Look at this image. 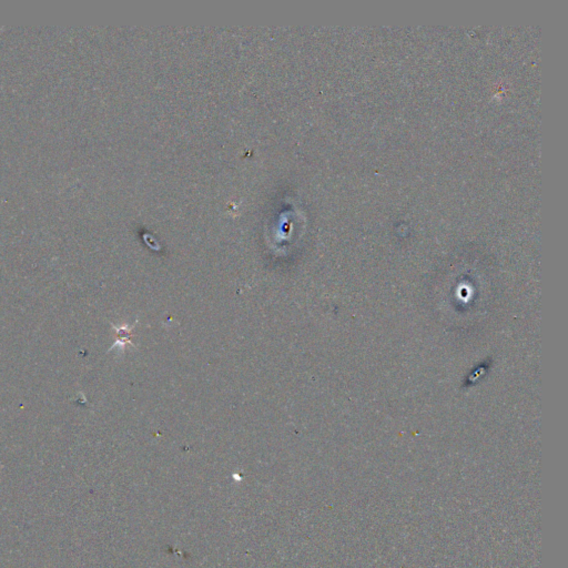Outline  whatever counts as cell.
<instances>
[{
	"label": "cell",
	"instance_id": "6da1fadb",
	"mask_svg": "<svg viewBox=\"0 0 568 568\" xmlns=\"http://www.w3.org/2000/svg\"><path fill=\"white\" fill-rule=\"evenodd\" d=\"M136 322H138V321H135V323H136ZM135 323H134L133 325H131V327H128V325H127V327H123V328H115V327H113V329H114L115 331H117L118 340H117V342H115V343L113 344L112 349L115 348V346L120 345L121 349L123 350L125 344L132 345V343H131V341H130V336H131V333H132L133 328L135 327Z\"/></svg>",
	"mask_w": 568,
	"mask_h": 568
}]
</instances>
